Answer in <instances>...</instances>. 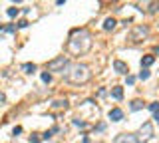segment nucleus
Segmentation results:
<instances>
[{"label":"nucleus","mask_w":159,"mask_h":143,"mask_svg":"<svg viewBox=\"0 0 159 143\" xmlns=\"http://www.w3.org/2000/svg\"><path fill=\"white\" fill-rule=\"evenodd\" d=\"M89 48H92V34L88 30H76L72 34V38L68 40V50L72 54H86Z\"/></svg>","instance_id":"1"},{"label":"nucleus","mask_w":159,"mask_h":143,"mask_svg":"<svg viewBox=\"0 0 159 143\" xmlns=\"http://www.w3.org/2000/svg\"><path fill=\"white\" fill-rule=\"evenodd\" d=\"M92 80V70L86 64H74L66 70V82L74 83V86H82Z\"/></svg>","instance_id":"2"},{"label":"nucleus","mask_w":159,"mask_h":143,"mask_svg":"<svg viewBox=\"0 0 159 143\" xmlns=\"http://www.w3.org/2000/svg\"><path fill=\"white\" fill-rule=\"evenodd\" d=\"M48 72H66L68 68H70V58L68 56H58V58H54V60H50L48 62Z\"/></svg>","instance_id":"3"},{"label":"nucleus","mask_w":159,"mask_h":143,"mask_svg":"<svg viewBox=\"0 0 159 143\" xmlns=\"http://www.w3.org/2000/svg\"><path fill=\"white\" fill-rule=\"evenodd\" d=\"M147 36H149V26H145V24H139V26H135L131 30V36H129V38H131L133 42H143Z\"/></svg>","instance_id":"4"},{"label":"nucleus","mask_w":159,"mask_h":143,"mask_svg":"<svg viewBox=\"0 0 159 143\" xmlns=\"http://www.w3.org/2000/svg\"><path fill=\"white\" fill-rule=\"evenodd\" d=\"M135 137H137L139 143L151 139V137H153V125H151V121H145V123H143L141 129H139V133H135Z\"/></svg>","instance_id":"5"},{"label":"nucleus","mask_w":159,"mask_h":143,"mask_svg":"<svg viewBox=\"0 0 159 143\" xmlns=\"http://www.w3.org/2000/svg\"><path fill=\"white\" fill-rule=\"evenodd\" d=\"M113 143H139V141H137L135 133H119V135H116Z\"/></svg>","instance_id":"6"},{"label":"nucleus","mask_w":159,"mask_h":143,"mask_svg":"<svg viewBox=\"0 0 159 143\" xmlns=\"http://www.w3.org/2000/svg\"><path fill=\"white\" fill-rule=\"evenodd\" d=\"M109 119L111 121H121L123 119V111L119 109V107H113V109L109 111Z\"/></svg>","instance_id":"7"},{"label":"nucleus","mask_w":159,"mask_h":143,"mask_svg":"<svg viewBox=\"0 0 159 143\" xmlns=\"http://www.w3.org/2000/svg\"><path fill=\"white\" fill-rule=\"evenodd\" d=\"M113 68H116L117 74H127V72H129V70H127V64H123V62H119V60L113 62Z\"/></svg>","instance_id":"8"},{"label":"nucleus","mask_w":159,"mask_h":143,"mask_svg":"<svg viewBox=\"0 0 159 143\" xmlns=\"http://www.w3.org/2000/svg\"><path fill=\"white\" fill-rule=\"evenodd\" d=\"M116 20H113V18H106V22H103V30L106 32H109V30H113V28H116Z\"/></svg>","instance_id":"9"},{"label":"nucleus","mask_w":159,"mask_h":143,"mask_svg":"<svg viewBox=\"0 0 159 143\" xmlns=\"http://www.w3.org/2000/svg\"><path fill=\"white\" fill-rule=\"evenodd\" d=\"M111 96L113 97H116V100H121V97H123V87H113V90H111Z\"/></svg>","instance_id":"10"},{"label":"nucleus","mask_w":159,"mask_h":143,"mask_svg":"<svg viewBox=\"0 0 159 143\" xmlns=\"http://www.w3.org/2000/svg\"><path fill=\"white\" fill-rule=\"evenodd\" d=\"M143 107H145V103H143L141 100L131 101V109H133V111H139V109H143Z\"/></svg>","instance_id":"11"},{"label":"nucleus","mask_w":159,"mask_h":143,"mask_svg":"<svg viewBox=\"0 0 159 143\" xmlns=\"http://www.w3.org/2000/svg\"><path fill=\"white\" fill-rule=\"evenodd\" d=\"M153 62H155V58H153V56H145V58L141 60V66H143V68H149Z\"/></svg>","instance_id":"12"},{"label":"nucleus","mask_w":159,"mask_h":143,"mask_svg":"<svg viewBox=\"0 0 159 143\" xmlns=\"http://www.w3.org/2000/svg\"><path fill=\"white\" fill-rule=\"evenodd\" d=\"M24 70H26V74H32L34 70H36V64H24Z\"/></svg>","instance_id":"13"},{"label":"nucleus","mask_w":159,"mask_h":143,"mask_svg":"<svg viewBox=\"0 0 159 143\" xmlns=\"http://www.w3.org/2000/svg\"><path fill=\"white\" fill-rule=\"evenodd\" d=\"M54 107H64V109H66V107H68V101L66 100H58V101H54Z\"/></svg>","instance_id":"14"},{"label":"nucleus","mask_w":159,"mask_h":143,"mask_svg":"<svg viewBox=\"0 0 159 143\" xmlns=\"http://www.w3.org/2000/svg\"><path fill=\"white\" fill-rule=\"evenodd\" d=\"M18 12H20V10H18V8H14V6H12V8H8V16H10V18L18 16Z\"/></svg>","instance_id":"15"},{"label":"nucleus","mask_w":159,"mask_h":143,"mask_svg":"<svg viewBox=\"0 0 159 143\" xmlns=\"http://www.w3.org/2000/svg\"><path fill=\"white\" fill-rule=\"evenodd\" d=\"M147 78H149V70H147V68H143V72L139 74V80H147Z\"/></svg>","instance_id":"16"},{"label":"nucleus","mask_w":159,"mask_h":143,"mask_svg":"<svg viewBox=\"0 0 159 143\" xmlns=\"http://www.w3.org/2000/svg\"><path fill=\"white\" fill-rule=\"evenodd\" d=\"M42 82L50 83V82H52V76H50V74H46V72H44V74H42Z\"/></svg>","instance_id":"17"},{"label":"nucleus","mask_w":159,"mask_h":143,"mask_svg":"<svg viewBox=\"0 0 159 143\" xmlns=\"http://www.w3.org/2000/svg\"><path fill=\"white\" fill-rule=\"evenodd\" d=\"M149 109H151V111H157L159 109V103H151V105H149Z\"/></svg>","instance_id":"18"},{"label":"nucleus","mask_w":159,"mask_h":143,"mask_svg":"<svg viewBox=\"0 0 159 143\" xmlns=\"http://www.w3.org/2000/svg\"><path fill=\"white\" fill-rule=\"evenodd\" d=\"M133 82H135V78H133V76H127V83H129V86H131Z\"/></svg>","instance_id":"19"},{"label":"nucleus","mask_w":159,"mask_h":143,"mask_svg":"<svg viewBox=\"0 0 159 143\" xmlns=\"http://www.w3.org/2000/svg\"><path fill=\"white\" fill-rule=\"evenodd\" d=\"M153 119L159 121V109H157V111H153Z\"/></svg>","instance_id":"20"},{"label":"nucleus","mask_w":159,"mask_h":143,"mask_svg":"<svg viewBox=\"0 0 159 143\" xmlns=\"http://www.w3.org/2000/svg\"><path fill=\"white\" fill-rule=\"evenodd\" d=\"M157 54H159V48H157Z\"/></svg>","instance_id":"21"}]
</instances>
